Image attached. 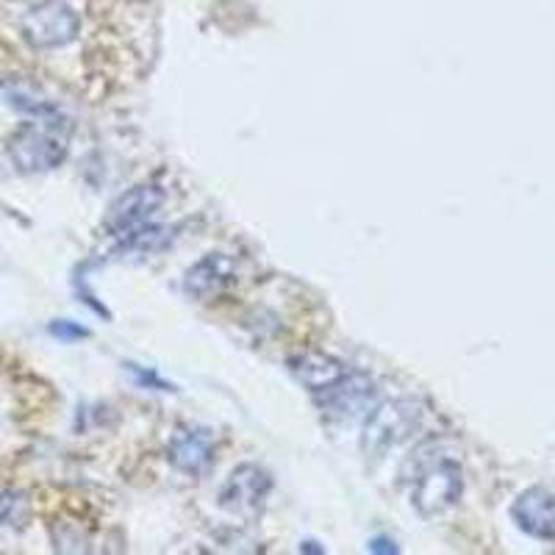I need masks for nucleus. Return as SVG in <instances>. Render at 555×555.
<instances>
[{
    "label": "nucleus",
    "instance_id": "obj_3",
    "mask_svg": "<svg viewBox=\"0 0 555 555\" xmlns=\"http://www.w3.org/2000/svg\"><path fill=\"white\" fill-rule=\"evenodd\" d=\"M67 156L64 139L50 134L48 128L39 125H23L20 131H14L9 139V159L20 173H48L56 170Z\"/></svg>",
    "mask_w": 555,
    "mask_h": 555
},
{
    "label": "nucleus",
    "instance_id": "obj_1",
    "mask_svg": "<svg viewBox=\"0 0 555 555\" xmlns=\"http://www.w3.org/2000/svg\"><path fill=\"white\" fill-rule=\"evenodd\" d=\"M0 31L100 98L139 73L150 9L148 0H0Z\"/></svg>",
    "mask_w": 555,
    "mask_h": 555
},
{
    "label": "nucleus",
    "instance_id": "obj_2",
    "mask_svg": "<svg viewBox=\"0 0 555 555\" xmlns=\"http://www.w3.org/2000/svg\"><path fill=\"white\" fill-rule=\"evenodd\" d=\"M422 411L420 403L414 400H389L372 411V417L367 420L364 428V453L367 456H383L386 450H392L400 442H406L411 433L420 428Z\"/></svg>",
    "mask_w": 555,
    "mask_h": 555
},
{
    "label": "nucleus",
    "instance_id": "obj_6",
    "mask_svg": "<svg viewBox=\"0 0 555 555\" xmlns=\"http://www.w3.org/2000/svg\"><path fill=\"white\" fill-rule=\"evenodd\" d=\"M270 486L272 483L264 469L253 467V464H242V467L231 472L228 483L222 486L220 503L231 514H256L261 503L267 500Z\"/></svg>",
    "mask_w": 555,
    "mask_h": 555
},
{
    "label": "nucleus",
    "instance_id": "obj_8",
    "mask_svg": "<svg viewBox=\"0 0 555 555\" xmlns=\"http://www.w3.org/2000/svg\"><path fill=\"white\" fill-rule=\"evenodd\" d=\"M289 364L295 370L297 381L303 383L306 389H311L314 395H325L328 389H333L347 375L345 364L339 358L328 356V353H317V350H306V353L292 358Z\"/></svg>",
    "mask_w": 555,
    "mask_h": 555
},
{
    "label": "nucleus",
    "instance_id": "obj_5",
    "mask_svg": "<svg viewBox=\"0 0 555 555\" xmlns=\"http://www.w3.org/2000/svg\"><path fill=\"white\" fill-rule=\"evenodd\" d=\"M161 203H164V192L156 184L134 186L131 192H125L123 198L111 206L106 228L111 234H131L159 211Z\"/></svg>",
    "mask_w": 555,
    "mask_h": 555
},
{
    "label": "nucleus",
    "instance_id": "obj_9",
    "mask_svg": "<svg viewBox=\"0 0 555 555\" xmlns=\"http://www.w3.org/2000/svg\"><path fill=\"white\" fill-rule=\"evenodd\" d=\"M214 458V447L206 431H181L175 433L170 442V461L175 469H181L186 475H200L206 472Z\"/></svg>",
    "mask_w": 555,
    "mask_h": 555
},
{
    "label": "nucleus",
    "instance_id": "obj_4",
    "mask_svg": "<svg viewBox=\"0 0 555 555\" xmlns=\"http://www.w3.org/2000/svg\"><path fill=\"white\" fill-rule=\"evenodd\" d=\"M461 497V469L456 461H436L422 472L414 492H411V503L417 508L420 517H439L447 508H453Z\"/></svg>",
    "mask_w": 555,
    "mask_h": 555
},
{
    "label": "nucleus",
    "instance_id": "obj_11",
    "mask_svg": "<svg viewBox=\"0 0 555 555\" xmlns=\"http://www.w3.org/2000/svg\"><path fill=\"white\" fill-rule=\"evenodd\" d=\"M50 331L56 333V336H87L84 328H73V325H67V322H56Z\"/></svg>",
    "mask_w": 555,
    "mask_h": 555
},
{
    "label": "nucleus",
    "instance_id": "obj_10",
    "mask_svg": "<svg viewBox=\"0 0 555 555\" xmlns=\"http://www.w3.org/2000/svg\"><path fill=\"white\" fill-rule=\"evenodd\" d=\"M3 95L9 98V103H12L14 109H20L23 114H28V117H37L42 123H50V120L59 117V109H56L50 100L37 95L34 89L25 87V84H9V87L3 89Z\"/></svg>",
    "mask_w": 555,
    "mask_h": 555
},
{
    "label": "nucleus",
    "instance_id": "obj_7",
    "mask_svg": "<svg viewBox=\"0 0 555 555\" xmlns=\"http://www.w3.org/2000/svg\"><path fill=\"white\" fill-rule=\"evenodd\" d=\"M236 261L228 259L225 253H209L186 272V292L198 300H211L220 292H225L228 286L236 284Z\"/></svg>",
    "mask_w": 555,
    "mask_h": 555
}]
</instances>
